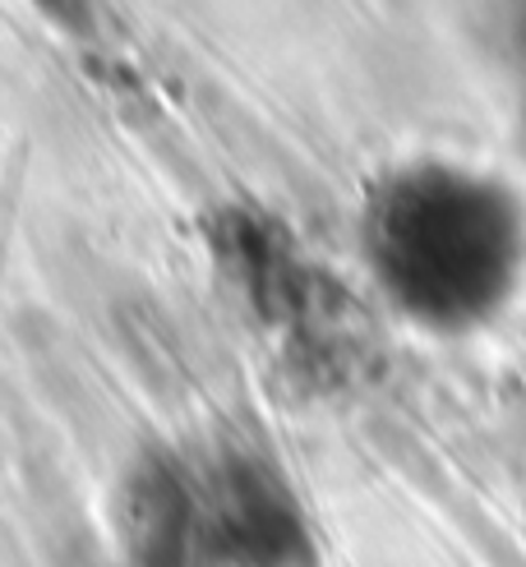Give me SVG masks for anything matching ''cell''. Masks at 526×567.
<instances>
[{"label": "cell", "mask_w": 526, "mask_h": 567, "mask_svg": "<svg viewBox=\"0 0 526 567\" xmlns=\"http://www.w3.org/2000/svg\"><path fill=\"white\" fill-rule=\"evenodd\" d=\"M365 259L402 315L425 328H481L526 264L517 194L485 172L421 162L388 176L365 208Z\"/></svg>", "instance_id": "6da1fadb"}]
</instances>
